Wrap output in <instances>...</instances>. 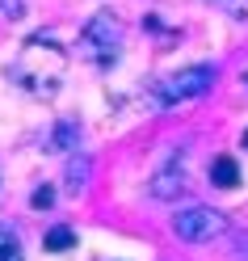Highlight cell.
<instances>
[{
    "instance_id": "obj_1",
    "label": "cell",
    "mask_w": 248,
    "mask_h": 261,
    "mask_svg": "<svg viewBox=\"0 0 248 261\" xmlns=\"http://www.w3.org/2000/svg\"><path fill=\"white\" fill-rule=\"evenodd\" d=\"M63 72H68V51L46 34L30 38L21 46L17 63H13V80L34 97H55L59 85H63Z\"/></svg>"
},
{
    "instance_id": "obj_2",
    "label": "cell",
    "mask_w": 248,
    "mask_h": 261,
    "mask_svg": "<svg viewBox=\"0 0 248 261\" xmlns=\"http://www.w3.org/2000/svg\"><path fill=\"white\" fill-rule=\"evenodd\" d=\"M80 51H85V59H93V63H114L118 51H122V21L114 17V13L89 17L85 30H80Z\"/></svg>"
},
{
    "instance_id": "obj_3",
    "label": "cell",
    "mask_w": 248,
    "mask_h": 261,
    "mask_svg": "<svg viewBox=\"0 0 248 261\" xmlns=\"http://www.w3.org/2000/svg\"><path fill=\"white\" fill-rule=\"evenodd\" d=\"M210 85H214V68H210V63H198V68L173 72L169 80H160V85H156V101L160 106H181V101L202 97Z\"/></svg>"
},
{
    "instance_id": "obj_4",
    "label": "cell",
    "mask_w": 248,
    "mask_h": 261,
    "mask_svg": "<svg viewBox=\"0 0 248 261\" xmlns=\"http://www.w3.org/2000/svg\"><path fill=\"white\" fill-rule=\"evenodd\" d=\"M173 232H177L181 240L202 244V240H214V236L227 232V215H219L214 206H185V211H177Z\"/></svg>"
},
{
    "instance_id": "obj_5",
    "label": "cell",
    "mask_w": 248,
    "mask_h": 261,
    "mask_svg": "<svg viewBox=\"0 0 248 261\" xmlns=\"http://www.w3.org/2000/svg\"><path fill=\"white\" fill-rule=\"evenodd\" d=\"M185 186H189L185 156H173L164 169H156V173H152V181H147V194H152V198H160V202H173Z\"/></svg>"
},
{
    "instance_id": "obj_6",
    "label": "cell",
    "mask_w": 248,
    "mask_h": 261,
    "mask_svg": "<svg viewBox=\"0 0 248 261\" xmlns=\"http://www.w3.org/2000/svg\"><path fill=\"white\" fill-rule=\"evenodd\" d=\"M210 181L219 186V190H236V186H240V165H236L231 156H219V160L210 165Z\"/></svg>"
},
{
    "instance_id": "obj_7",
    "label": "cell",
    "mask_w": 248,
    "mask_h": 261,
    "mask_svg": "<svg viewBox=\"0 0 248 261\" xmlns=\"http://www.w3.org/2000/svg\"><path fill=\"white\" fill-rule=\"evenodd\" d=\"M76 143H80V126L76 122H59L55 135H51V152H76Z\"/></svg>"
},
{
    "instance_id": "obj_8",
    "label": "cell",
    "mask_w": 248,
    "mask_h": 261,
    "mask_svg": "<svg viewBox=\"0 0 248 261\" xmlns=\"http://www.w3.org/2000/svg\"><path fill=\"white\" fill-rule=\"evenodd\" d=\"M72 244H76V232H72V227H51V232L42 236V249H46V253H68Z\"/></svg>"
},
{
    "instance_id": "obj_9",
    "label": "cell",
    "mask_w": 248,
    "mask_h": 261,
    "mask_svg": "<svg viewBox=\"0 0 248 261\" xmlns=\"http://www.w3.org/2000/svg\"><path fill=\"white\" fill-rule=\"evenodd\" d=\"M85 181H89V160L76 156L72 165H68V194H80V190H85Z\"/></svg>"
},
{
    "instance_id": "obj_10",
    "label": "cell",
    "mask_w": 248,
    "mask_h": 261,
    "mask_svg": "<svg viewBox=\"0 0 248 261\" xmlns=\"http://www.w3.org/2000/svg\"><path fill=\"white\" fill-rule=\"evenodd\" d=\"M0 257H21L17 236H13V232H5V227H0Z\"/></svg>"
},
{
    "instance_id": "obj_11",
    "label": "cell",
    "mask_w": 248,
    "mask_h": 261,
    "mask_svg": "<svg viewBox=\"0 0 248 261\" xmlns=\"http://www.w3.org/2000/svg\"><path fill=\"white\" fill-rule=\"evenodd\" d=\"M219 5L227 9V17H236V21H248V0H219Z\"/></svg>"
},
{
    "instance_id": "obj_12",
    "label": "cell",
    "mask_w": 248,
    "mask_h": 261,
    "mask_svg": "<svg viewBox=\"0 0 248 261\" xmlns=\"http://www.w3.org/2000/svg\"><path fill=\"white\" fill-rule=\"evenodd\" d=\"M51 202H55V190H51V186H42V190H34V206H38V211H46Z\"/></svg>"
},
{
    "instance_id": "obj_13",
    "label": "cell",
    "mask_w": 248,
    "mask_h": 261,
    "mask_svg": "<svg viewBox=\"0 0 248 261\" xmlns=\"http://www.w3.org/2000/svg\"><path fill=\"white\" fill-rule=\"evenodd\" d=\"M0 13L5 17H21V0H0Z\"/></svg>"
},
{
    "instance_id": "obj_14",
    "label": "cell",
    "mask_w": 248,
    "mask_h": 261,
    "mask_svg": "<svg viewBox=\"0 0 248 261\" xmlns=\"http://www.w3.org/2000/svg\"><path fill=\"white\" fill-rule=\"evenodd\" d=\"M240 85H244V93H248V68H244V76H240Z\"/></svg>"
},
{
    "instance_id": "obj_15",
    "label": "cell",
    "mask_w": 248,
    "mask_h": 261,
    "mask_svg": "<svg viewBox=\"0 0 248 261\" xmlns=\"http://www.w3.org/2000/svg\"><path fill=\"white\" fill-rule=\"evenodd\" d=\"M244 148H248V130H244Z\"/></svg>"
}]
</instances>
